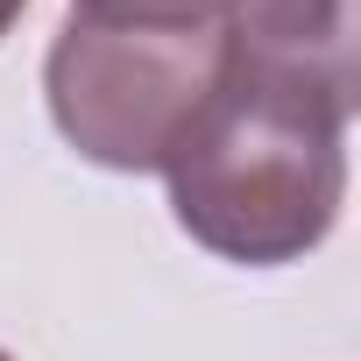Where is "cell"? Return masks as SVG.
<instances>
[{"label":"cell","instance_id":"4","mask_svg":"<svg viewBox=\"0 0 361 361\" xmlns=\"http://www.w3.org/2000/svg\"><path fill=\"white\" fill-rule=\"evenodd\" d=\"M234 0H71V15L92 22H142V29H213Z\"/></svg>","mask_w":361,"mask_h":361},{"label":"cell","instance_id":"6","mask_svg":"<svg viewBox=\"0 0 361 361\" xmlns=\"http://www.w3.org/2000/svg\"><path fill=\"white\" fill-rule=\"evenodd\" d=\"M0 361H15V354H8V347H0Z\"/></svg>","mask_w":361,"mask_h":361},{"label":"cell","instance_id":"5","mask_svg":"<svg viewBox=\"0 0 361 361\" xmlns=\"http://www.w3.org/2000/svg\"><path fill=\"white\" fill-rule=\"evenodd\" d=\"M22 8H29V0H0V36H8V29L22 22Z\"/></svg>","mask_w":361,"mask_h":361},{"label":"cell","instance_id":"2","mask_svg":"<svg viewBox=\"0 0 361 361\" xmlns=\"http://www.w3.org/2000/svg\"><path fill=\"white\" fill-rule=\"evenodd\" d=\"M227 78V36L213 29H142L71 15L50 43L43 92L57 135L99 170H163Z\"/></svg>","mask_w":361,"mask_h":361},{"label":"cell","instance_id":"3","mask_svg":"<svg viewBox=\"0 0 361 361\" xmlns=\"http://www.w3.org/2000/svg\"><path fill=\"white\" fill-rule=\"evenodd\" d=\"M227 78L354 121V0H234Z\"/></svg>","mask_w":361,"mask_h":361},{"label":"cell","instance_id":"1","mask_svg":"<svg viewBox=\"0 0 361 361\" xmlns=\"http://www.w3.org/2000/svg\"><path fill=\"white\" fill-rule=\"evenodd\" d=\"M170 213L220 262L276 269L312 255L347 199V121L220 78L213 106L170 149Z\"/></svg>","mask_w":361,"mask_h":361}]
</instances>
